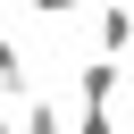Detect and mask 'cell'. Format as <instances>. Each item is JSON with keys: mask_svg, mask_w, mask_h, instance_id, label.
<instances>
[{"mask_svg": "<svg viewBox=\"0 0 134 134\" xmlns=\"http://www.w3.org/2000/svg\"><path fill=\"white\" fill-rule=\"evenodd\" d=\"M92 42H100V59H126L134 50V0H109L100 25H92Z\"/></svg>", "mask_w": 134, "mask_h": 134, "instance_id": "obj_1", "label": "cell"}, {"mask_svg": "<svg viewBox=\"0 0 134 134\" xmlns=\"http://www.w3.org/2000/svg\"><path fill=\"white\" fill-rule=\"evenodd\" d=\"M117 84H126L117 59H84V67H75V100H117Z\"/></svg>", "mask_w": 134, "mask_h": 134, "instance_id": "obj_2", "label": "cell"}, {"mask_svg": "<svg viewBox=\"0 0 134 134\" xmlns=\"http://www.w3.org/2000/svg\"><path fill=\"white\" fill-rule=\"evenodd\" d=\"M17 134H67V109L42 100V92H25V100H17Z\"/></svg>", "mask_w": 134, "mask_h": 134, "instance_id": "obj_3", "label": "cell"}, {"mask_svg": "<svg viewBox=\"0 0 134 134\" xmlns=\"http://www.w3.org/2000/svg\"><path fill=\"white\" fill-rule=\"evenodd\" d=\"M25 92H34V67H25V50H17V42H8V34H0V100H8V109H17V100H25Z\"/></svg>", "mask_w": 134, "mask_h": 134, "instance_id": "obj_4", "label": "cell"}, {"mask_svg": "<svg viewBox=\"0 0 134 134\" xmlns=\"http://www.w3.org/2000/svg\"><path fill=\"white\" fill-rule=\"evenodd\" d=\"M75 134H117V109L109 100H75Z\"/></svg>", "mask_w": 134, "mask_h": 134, "instance_id": "obj_5", "label": "cell"}, {"mask_svg": "<svg viewBox=\"0 0 134 134\" xmlns=\"http://www.w3.org/2000/svg\"><path fill=\"white\" fill-rule=\"evenodd\" d=\"M25 8H34V17H42V25H67V17H75V8H84V0H25Z\"/></svg>", "mask_w": 134, "mask_h": 134, "instance_id": "obj_6", "label": "cell"}, {"mask_svg": "<svg viewBox=\"0 0 134 134\" xmlns=\"http://www.w3.org/2000/svg\"><path fill=\"white\" fill-rule=\"evenodd\" d=\"M0 134H17V117H8V100H0Z\"/></svg>", "mask_w": 134, "mask_h": 134, "instance_id": "obj_7", "label": "cell"}]
</instances>
